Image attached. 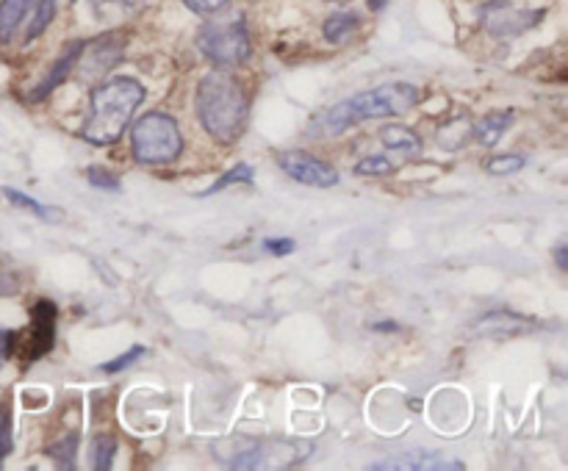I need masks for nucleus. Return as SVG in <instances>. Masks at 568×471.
I'll return each mask as SVG.
<instances>
[{
    "label": "nucleus",
    "mask_w": 568,
    "mask_h": 471,
    "mask_svg": "<svg viewBox=\"0 0 568 471\" xmlns=\"http://www.w3.org/2000/svg\"><path fill=\"white\" fill-rule=\"evenodd\" d=\"M419 105V89L408 81H388L383 86L358 92L342 103L331 105L311 120L305 127L308 139H333L342 136L349 127L366 120H386V116H403Z\"/></svg>",
    "instance_id": "nucleus-1"
},
{
    "label": "nucleus",
    "mask_w": 568,
    "mask_h": 471,
    "mask_svg": "<svg viewBox=\"0 0 568 471\" xmlns=\"http://www.w3.org/2000/svg\"><path fill=\"white\" fill-rule=\"evenodd\" d=\"M142 100L144 86L136 78L120 75L100 83L92 92V98H89V116L81 125L83 142L98 144V147L120 142V136L131 125Z\"/></svg>",
    "instance_id": "nucleus-2"
},
{
    "label": "nucleus",
    "mask_w": 568,
    "mask_h": 471,
    "mask_svg": "<svg viewBox=\"0 0 568 471\" xmlns=\"http://www.w3.org/2000/svg\"><path fill=\"white\" fill-rule=\"evenodd\" d=\"M247 94L227 70H214L197 86V120L211 139L233 144L247 125Z\"/></svg>",
    "instance_id": "nucleus-3"
},
{
    "label": "nucleus",
    "mask_w": 568,
    "mask_h": 471,
    "mask_svg": "<svg viewBox=\"0 0 568 471\" xmlns=\"http://www.w3.org/2000/svg\"><path fill=\"white\" fill-rule=\"evenodd\" d=\"M131 150L139 164L161 166L178 161L183 153V136L178 122L170 114L150 111L139 116L131 127Z\"/></svg>",
    "instance_id": "nucleus-4"
},
{
    "label": "nucleus",
    "mask_w": 568,
    "mask_h": 471,
    "mask_svg": "<svg viewBox=\"0 0 568 471\" xmlns=\"http://www.w3.org/2000/svg\"><path fill=\"white\" fill-rule=\"evenodd\" d=\"M308 443H281V441H258L250 436L222 438L214 443V452L231 469H264V465H292L303 460L308 452Z\"/></svg>",
    "instance_id": "nucleus-5"
},
{
    "label": "nucleus",
    "mask_w": 568,
    "mask_h": 471,
    "mask_svg": "<svg viewBox=\"0 0 568 471\" xmlns=\"http://www.w3.org/2000/svg\"><path fill=\"white\" fill-rule=\"evenodd\" d=\"M197 48L216 70H231V66L244 64L253 55V42H250L247 22L239 20H216L200 28Z\"/></svg>",
    "instance_id": "nucleus-6"
},
{
    "label": "nucleus",
    "mask_w": 568,
    "mask_h": 471,
    "mask_svg": "<svg viewBox=\"0 0 568 471\" xmlns=\"http://www.w3.org/2000/svg\"><path fill=\"white\" fill-rule=\"evenodd\" d=\"M55 321H59L55 303L37 299V305L31 308V325H28V330L14 332L11 355H17L22 364H33V360L44 358L55 344Z\"/></svg>",
    "instance_id": "nucleus-7"
},
{
    "label": "nucleus",
    "mask_w": 568,
    "mask_h": 471,
    "mask_svg": "<svg viewBox=\"0 0 568 471\" xmlns=\"http://www.w3.org/2000/svg\"><path fill=\"white\" fill-rule=\"evenodd\" d=\"M544 11H525L516 9L510 0H488L480 9V25L497 39H514L525 33L527 28L538 25Z\"/></svg>",
    "instance_id": "nucleus-8"
},
{
    "label": "nucleus",
    "mask_w": 568,
    "mask_h": 471,
    "mask_svg": "<svg viewBox=\"0 0 568 471\" xmlns=\"http://www.w3.org/2000/svg\"><path fill=\"white\" fill-rule=\"evenodd\" d=\"M277 164L292 181L303 183V186L331 188L338 183V172L327 161L316 158L314 153H305V150H283L277 153Z\"/></svg>",
    "instance_id": "nucleus-9"
},
{
    "label": "nucleus",
    "mask_w": 568,
    "mask_h": 471,
    "mask_svg": "<svg viewBox=\"0 0 568 471\" xmlns=\"http://www.w3.org/2000/svg\"><path fill=\"white\" fill-rule=\"evenodd\" d=\"M125 55V42L116 33H105V37L94 39V42L83 44V53L75 66H81V75L94 81V78L105 75L111 66H116Z\"/></svg>",
    "instance_id": "nucleus-10"
},
{
    "label": "nucleus",
    "mask_w": 568,
    "mask_h": 471,
    "mask_svg": "<svg viewBox=\"0 0 568 471\" xmlns=\"http://www.w3.org/2000/svg\"><path fill=\"white\" fill-rule=\"evenodd\" d=\"M372 471H460L464 463L460 460H447L442 454L433 452H403L394 458L372 463Z\"/></svg>",
    "instance_id": "nucleus-11"
},
{
    "label": "nucleus",
    "mask_w": 568,
    "mask_h": 471,
    "mask_svg": "<svg viewBox=\"0 0 568 471\" xmlns=\"http://www.w3.org/2000/svg\"><path fill=\"white\" fill-rule=\"evenodd\" d=\"M83 44H87V42H83V39H75V42H70L64 50H61V55H59V59H55V64L50 66L48 75H44L42 81H39L37 86L31 89V94H28V98H26L28 103H39V100H44L50 92H53L55 86H61V83H64L67 78H70V72L75 70L78 59H81Z\"/></svg>",
    "instance_id": "nucleus-12"
},
{
    "label": "nucleus",
    "mask_w": 568,
    "mask_h": 471,
    "mask_svg": "<svg viewBox=\"0 0 568 471\" xmlns=\"http://www.w3.org/2000/svg\"><path fill=\"white\" fill-rule=\"evenodd\" d=\"M530 330V319L519 314H510V310H494V314L483 316L477 321V332L480 336H514V332Z\"/></svg>",
    "instance_id": "nucleus-13"
},
{
    "label": "nucleus",
    "mask_w": 568,
    "mask_h": 471,
    "mask_svg": "<svg viewBox=\"0 0 568 471\" xmlns=\"http://www.w3.org/2000/svg\"><path fill=\"white\" fill-rule=\"evenodd\" d=\"M514 125V111H491V114L480 116L475 122V139L486 147H494V144L503 142L505 133Z\"/></svg>",
    "instance_id": "nucleus-14"
},
{
    "label": "nucleus",
    "mask_w": 568,
    "mask_h": 471,
    "mask_svg": "<svg viewBox=\"0 0 568 471\" xmlns=\"http://www.w3.org/2000/svg\"><path fill=\"white\" fill-rule=\"evenodd\" d=\"M381 142L386 144L388 150L399 153L403 158H416L422 155V139L419 133H414L405 125H386L381 131Z\"/></svg>",
    "instance_id": "nucleus-15"
},
{
    "label": "nucleus",
    "mask_w": 568,
    "mask_h": 471,
    "mask_svg": "<svg viewBox=\"0 0 568 471\" xmlns=\"http://www.w3.org/2000/svg\"><path fill=\"white\" fill-rule=\"evenodd\" d=\"M358 25H361V17L355 14V11H336V14L327 17L325 25H322V37H325L331 44H338L347 37H353V33L358 31Z\"/></svg>",
    "instance_id": "nucleus-16"
},
{
    "label": "nucleus",
    "mask_w": 568,
    "mask_h": 471,
    "mask_svg": "<svg viewBox=\"0 0 568 471\" xmlns=\"http://www.w3.org/2000/svg\"><path fill=\"white\" fill-rule=\"evenodd\" d=\"M33 0H0V42H9L14 37L17 25L28 14Z\"/></svg>",
    "instance_id": "nucleus-17"
},
{
    "label": "nucleus",
    "mask_w": 568,
    "mask_h": 471,
    "mask_svg": "<svg viewBox=\"0 0 568 471\" xmlns=\"http://www.w3.org/2000/svg\"><path fill=\"white\" fill-rule=\"evenodd\" d=\"M253 181H255V170L242 161V164L231 166V170H227L225 175L220 177V181L211 183V186L205 188V192H200V197H211V194H220L222 188L233 186V183H244V186H253Z\"/></svg>",
    "instance_id": "nucleus-18"
},
{
    "label": "nucleus",
    "mask_w": 568,
    "mask_h": 471,
    "mask_svg": "<svg viewBox=\"0 0 568 471\" xmlns=\"http://www.w3.org/2000/svg\"><path fill=\"white\" fill-rule=\"evenodd\" d=\"M44 452H48V458L53 460L55 465H61V469H72V465H75V454H78V432L59 436V441L50 443Z\"/></svg>",
    "instance_id": "nucleus-19"
},
{
    "label": "nucleus",
    "mask_w": 568,
    "mask_h": 471,
    "mask_svg": "<svg viewBox=\"0 0 568 471\" xmlns=\"http://www.w3.org/2000/svg\"><path fill=\"white\" fill-rule=\"evenodd\" d=\"M0 192H3V197L9 199V203L20 205V208H28L33 216H39V219H59V216H61L59 208H50V205L37 203V199L28 197V194H22V192H17V188L3 186V188H0Z\"/></svg>",
    "instance_id": "nucleus-20"
},
{
    "label": "nucleus",
    "mask_w": 568,
    "mask_h": 471,
    "mask_svg": "<svg viewBox=\"0 0 568 471\" xmlns=\"http://www.w3.org/2000/svg\"><path fill=\"white\" fill-rule=\"evenodd\" d=\"M55 3H59V0H39L37 11H33L31 25H28V31H26V42H33V39H37V37H42L44 28H48L50 22H53Z\"/></svg>",
    "instance_id": "nucleus-21"
},
{
    "label": "nucleus",
    "mask_w": 568,
    "mask_h": 471,
    "mask_svg": "<svg viewBox=\"0 0 568 471\" xmlns=\"http://www.w3.org/2000/svg\"><path fill=\"white\" fill-rule=\"evenodd\" d=\"M114 454H116V438L98 436L92 441V469L109 471L111 463H114Z\"/></svg>",
    "instance_id": "nucleus-22"
},
{
    "label": "nucleus",
    "mask_w": 568,
    "mask_h": 471,
    "mask_svg": "<svg viewBox=\"0 0 568 471\" xmlns=\"http://www.w3.org/2000/svg\"><path fill=\"white\" fill-rule=\"evenodd\" d=\"M355 172H358V175H394V172H397V164L388 161L386 155H369V158L355 164Z\"/></svg>",
    "instance_id": "nucleus-23"
},
{
    "label": "nucleus",
    "mask_w": 568,
    "mask_h": 471,
    "mask_svg": "<svg viewBox=\"0 0 568 471\" xmlns=\"http://www.w3.org/2000/svg\"><path fill=\"white\" fill-rule=\"evenodd\" d=\"M525 164H527L525 155L510 153V155H497V158L488 161L486 170L491 172V175H514V172L525 170Z\"/></svg>",
    "instance_id": "nucleus-24"
},
{
    "label": "nucleus",
    "mask_w": 568,
    "mask_h": 471,
    "mask_svg": "<svg viewBox=\"0 0 568 471\" xmlns=\"http://www.w3.org/2000/svg\"><path fill=\"white\" fill-rule=\"evenodd\" d=\"M144 352H148V349H144L142 344H133V347L128 349V352L116 355V358L109 360V364H100V371H105V375H116V371L128 369V366L136 364L139 358H144Z\"/></svg>",
    "instance_id": "nucleus-25"
},
{
    "label": "nucleus",
    "mask_w": 568,
    "mask_h": 471,
    "mask_svg": "<svg viewBox=\"0 0 568 471\" xmlns=\"http://www.w3.org/2000/svg\"><path fill=\"white\" fill-rule=\"evenodd\" d=\"M89 183H92L94 188H103V192H120L122 188L120 177H116L114 172L103 170V166H92V170H89Z\"/></svg>",
    "instance_id": "nucleus-26"
},
{
    "label": "nucleus",
    "mask_w": 568,
    "mask_h": 471,
    "mask_svg": "<svg viewBox=\"0 0 568 471\" xmlns=\"http://www.w3.org/2000/svg\"><path fill=\"white\" fill-rule=\"evenodd\" d=\"M11 447H14V441H11V410L9 405H0V463L11 452Z\"/></svg>",
    "instance_id": "nucleus-27"
},
{
    "label": "nucleus",
    "mask_w": 568,
    "mask_h": 471,
    "mask_svg": "<svg viewBox=\"0 0 568 471\" xmlns=\"http://www.w3.org/2000/svg\"><path fill=\"white\" fill-rule=\"evenodd\" d=\"M183 6H186L192 14H200V17H211L216 14V11H222L227 6V0H183Z\"/></svg>",
    "instance_id": "nucleus-28"
},
{
    "label": "nucleus",
    "mask_w": 568,
    "mask_h": 471,
    "mask_svg": "<svg viewBox=\"0 0 568 471\" xmlns=\"http://www.w3.org/2000/svg\"><path fill=\"white\" fill-rule=\"evenodd\" d=\"M264 249L275 255V258H286V255H292L294 249H297V244H294L292 238H266Z\"/></svg>",
    "instance_id": "nucleus-29"
},
{
    "label": "nucleus",
    "mask_w": 568,
    "mask_h": 471,
    "mask_svg": "<svg viewBox=\"0 0 568 471\" xmlns=\"http://www.w3.org/2000/svg\"><path fill=\"white\" fill-rule=\"evenodd\" d=\"M11 344H14V330H0V366L11 358Z\"/></svg>",
    "instance_id": "nucleus-30"
},
{
    "label": "nucleus",
    "mask_w": 568,
    "mask_h": 471,
    "mask_svg": "<svg viewBox=\"0 0 568 471\" xmlns=\"http://www.w3.org/2000/svg\"><path fill=\"white\" fill-rule=\"evenodd\" d=\"M17 291V280H11L9 275H0V297L3 294H14Z\"/></svg>",
    "instance_id": "nucleus-31"
},
{
    "label": "nucleus",
    "mask_w": 568,
    "mask_h": 471,
    "mask_svg": "<svg viewBox=\"0 0 568 471\" xmlns=\"http://www.w3.org/2000/svg\"><path fill=\"white\" fill-rule=\"evenodd\" d=\"M566 255H568L566 244H558V253H555V258H558V266H560V269H568V260H566Z\"/></svg>",
    "instance_id": "nucleus-32"
},
{
    "label": "nucleus",
    "mask_w": 568,
    "mask_h": 471,
    "mask_svg": "<svg viewBox=\"0 0 568 471\" xmlns=\"http://www.w3.org/2000/svg\"><path fill=\"white\" fill-rule=\"evenodd\" d=\"M366 3H369L372 11H381V9H386L388 0H366Z\"/></svg>",
    "instance_id": "nucleus-33"
},
{
    "label": "nucleus",
    "mask_w": 568,
    "mask_h": 471,
    "mask_svg": "<svg viewBox=\"0 0 568 471\" xmlns=\"http://www.w3.org/2000/svg\"><path fill=\"white\" fill-rule=\"evenodd\" d=\"M375 330H397V325L394 321H377Z\"/></svg>",
    "instance_id": "nucleus-34"
}]
</instances>
